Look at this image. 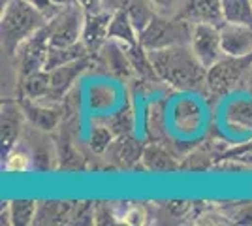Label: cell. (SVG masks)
Segmentation results:
<instances>
[{
	"label": "cell",
	"instance_id": "6da1fadb",
	"mask_svg": "<svg viewBox=\"0 0 252 226\" xmlns=\"http://www.w3.org/2000/svg\"><path fill=\"white\" fill-rule=\"evenodd\" d=\"M158 79L181 91H198L205 83L207 68L190 45H171L149 51Z\"/></svg>",
	"mask_w": 252,
	"mask_h": 226
},
{
	"label": "cell",
	"instance_id": "7a4b0ae2",
	"mask_svg": "<svg viewBox=\"0 0 252 226\" xmlns=\"http://www.w3.org/2000/svg\"><path fill=\"white\" fill-rule=\"evenodd\" d=\"M47 25L43 13L29 0H8L2 4V17H0V34H2V47L6 55L17 53L19 45L25 40L38 32Z\"/></svg>",
	"mask_w": 252,
	"mask_h": 226
},
{
	"label": "cell",
	"instance_id": "3957f363",
	"mask_svg": "<svg viewBox=\"0 0 252 226\" xmlns=\"http://www.w3.org/2000/svg\"><path fill=\"white\" fill-rule=\"evenodd\" d=\"M192 29L194 25L187 19H181L177 15L157 13V17L149 23L147 29L139 32V43L147 51L164 49L171 45H190Z\"/></svg>",
	"mask_w": 252,
	"mask_h": 226
},
{
	"label": "cell",
	"instance_id": "277c9868",
	"mask_svg": "<svg viewBox=\"0 0 252 226\" xmlns=\"http://www.w3.org/2000/svg\"><path fill=\"white\" fill-rule=\"evenodd\" d=\"M85 15H87V10L79 2H72V4L64 6L63 10L45 25L49 45L51 47H66V45H74V43L81 42Z\"/></svg>",
	"mask_w": 252,
	"mask_h": 226
},
{
	"label": "cell",
	"instance_id": "5b68a950",
	"mask_svg": "<svg viewBox=\"0 0 252 226\" xmlns=\"http://www.w3.org/2000/svg\"><path fill=\"white\" fill-rule=\"evenodd\" d=\"M252 66V55L247 57H228L224 55L219 63L207 68L205 87L213 93V97H224L231 89L239 85L243 77Z\"/></svg>",
	"mask_w": 252,
	"mask_h": 226
},
{
	"label": "cell",
	"instance_id": "8992f818",
	"mask_svg": "<svg viewBox=\"0 0 252 226\" xmlns=\"http://www.w3.org/2000/svg\"><path fill=\"white\" fill-rule=\"evenodd\" d=\"M190 47L200 59L201 65L205 68H211L224 57L220 45V27L211 23H196L192 29Z\"/></svg>",
	"mask_w": 252,
	"mask_h": 226
},
{
	"label": "cell",
	"instance_id": "52a82bcc",
	"mask_svg": "<svg viewBox=\"0 0 252 226\" xmlns=\"http://www.w3.org/2000/svg\"><path fill=\"white\" fill-rule=\"evenodd\" d=\"M47 51H49V38H47V31L43 27L34 36H31L29 40H25L19 45L17 53H15L17 55L19 77H25V75L34 74L38 70H43Z\"/></svg>",
	"mask_w": 252,
	"mask_h": 226
},
{
	"label": "cell",
	"instance_id": "ba28073f",
	"mask_svg": "<svg viewBox=\"0 0 252 226\" xmlns=\"http://www.w3.org/2000/svg\"><path fill=\"white\" fill-rule=\"evenodd\" d=\"M94 66V55H87L83 59H77L74 63H68L59 68H53L49 72V79H51V89L47 98H51L55 102L66 98V95L70 93V89L74 87V81L79 75L87 72L89 68Z\"/></svg>",
	"mask_w": 252,
	"mask_h": 226
},
{
	"label": "cell",
	"instance_id": "9c48e42d",
	"mask_svg": "<svg viewBox=\"0 0 252 226\" xmlns=\"http://www.w3.org/2000/svg\"><path fill=\"white\" fill-rule=\"evenodd\" d=\"M25 111L21 102L15 100H2V159H6L15 149V143L21 136Z\"/></svg>",
	"mask_w": 252,
	"mask_h": 226
},
{
	"label": "cell",
	"instance_id": "30bf717a",
	"mask_svg": "<svg viewBox=\"0 0 252 226\" xmlns=\"http://www.w3.org/2000/svg\"><path fill=\"white\" fill-rule=\"evenodd\" d=\"M111 17H113V13L105 10L87 11L81 42L87 45V49H89L91 55L100 53L102 47L107 43V32H109Z\"/></svg>",
	"mask_w": 252,
	"mask_h": 226
},
{
	"label": "cell",
	"instance_id": "8fae6325",
	"mask_svg": "<svg viewBox=\"0 0 252 226\" xmlns=\"http://www.w3.org/2000/svg\"><path fill=\"white\" fill-rule=\"evenodd\" d=\"M175 15L181 19H187L192 25L196 23H211L217 27L224 25L222 0H183Z\"/></svg>",
	"mask_w": 252,
	"mask_h": 226
},
{
	"label": "cell",
	"instance_id": "7c38bea8",
	"mask_svg": "<svg viewBox=\"0 0 252 226\" xmlns=\"http://www.w3.org/2000/svg\"><path fill=\"white\" fill-rule=\"evenodd\" d=\"M220 45L228 57H247L252 55V27L245 25H220Z\"/></svg>",
	"mask_w": 252,
	"mask_h": 226
},
{
	"label": "cell",
	"instance_id": "4fadbf2b",
	"mask_svg": "<svg viewBox=\"0 0 252 226\" xmlns=\"http://www.w3.org/2000/svg\"><path fill=\"white\" fill-rule=\"evenodd\" d=\"M21 108L25 111V117L31 121L34 129L42 130V132H49V130L57 129V125L61 123V111L49 106H40V104H32V100L27 98H19Z\"/></svg>",
	"mask_w": 252,
	"mask_h": 226
},
{
	"label": "cell",
	"instance_id": "5bb4252c",
	"mask_svg": "<svg viewBox=\"0 0 252 226\" xmlns=\"http://www.w3.org/2000/svg\"><path fill=\"white\" fill-rule=\"evenodd\" d=\"M107 40L123 43L125 47L136 45L139 43V34H137L136 27L132 25L128 13L125 10H119L113 13L111 23H109V32H107Z\"/></svg>",
	"mask_w": 252,
	"mask_h": 226
},
{
	"label": "cell",
	"instance_id": "9a60e30c",
	"mask_svg": "<svg viewBox=\"0 0 252 226\" xmlns=\"http://www.w3.org/2000/svg\"><path fill=\"white\" fill-rule=\"evenodd\" d=\"M49 89H51V79H49L47 70H38L34 74L19 77V95H21V98L36 102L40 98H47Z\"/></svg>",
	"mask_w": 252,
	"mask_h": 226
},
{
	"label": "cell",
	"instance_id": "2e32d148",
	"mask_svg": "<svg viewBox=\"0 0 252 226\" xmlns=\"http://www.w3.org/2000/svg\"><path fill=\"white\" fill-rule=\"evenodd\" d=\"M89 49L83 42H77L74 45H66V47H51L49 45V51H47V59H45V66L43 70L51 72L53 68H59L63 65H68V63H74L77 59H83L87 57Z\"/></svg>",
	"mask_w": 252,
	"mask_h": 226
},
{
	"label": "cell",
	"instance_id": "e0dca14e",
	"mask_svg": "<svg viewBox=\"0 0 252 226\" xmlns=\"http://www.w3.org/2000/svg\"><path fill=\"white\" fill-rule=\"evenodd\" d=\"M102 53H104L105 63H107V68L111 70V74L125 77L132 72V66H130L128 55H126V47L123 43L107 40V43L102 47Z\"/></svg>",
	"mask_w": 252,
	"mask_h": 226
},
{
	"label": "cell",
	"instance_id": "ac0fdd59",
	"mask_svg": "<svg viewBox=\"0 0 252 226\" xmlns=\"http://www.w3.org/2000/svg\"><path fill=\"white\" fill-rule=\"evenodd\" d=\"M224 23L252 27V0H222Z\"/></svg>",
	"mask_w": 252,
	"mask_h": 226
},
{
	"label": "cell",
	"instance_id": "d6986e66",
	"mask_svg": "<svg viewBox=\"0 0 252 226\" xmlns=\"http://www.w3.org/2000/svg\"><path fill=\"white\" fill-rule=\"evenodd\" d=\"M125 11L128 13L132 25L136 27L137 34L141 31H145L149 27V23L157 17L158 10L155 8V4L151 0H130L126 4Z\"/></svg>",
	"mask_w": 252,
	"mask_h": 226
},
{
	"label": "cell",
	"instance_id": "ffe728a7",
	"mask_svg": "<svg viewBox=\"0 0 252 226\" xmlns=\"http://www.w3.org/2000/svg\"><path fill=\"white\" fill-rule=\"evenodd\" d=\"M8 205H10V225L29 226L34 223L36 211H38V202L36 200L19 198V200L8 202Z\"/></svg>",
	"mask_w": 252,
	"mask_h": 226
},
{
	"label": "cell",
	"instance_id": "44dd1931",
	"mask_svg": "<svg viewBox=\"0 0 252 226\" xmlns=\"http://www.w3.org/2000/svg\"><path fill=\"white\" fill-rule=\"evenodd\" d=\"M72 209H74V205L68 204V202H42V204H38L34 223H38V225L59 223L61 219L70 217Z\"/></svg>",
	"mask_w": 252,
	"mask_h": 226
},
{
	"label": "cell",
	"instance_id": "7402d4cb",
	"mask_svg": "<svg viewBox=\"0 0 252 226\" xmlns=\"http://www.w3.org/2000/svg\"><path fill=\"white\" fill-rule=\"evenodd\" d=\"M143 161L147 164V168L151 170H157V172H162V170H175L177 164L173 162L171 155H169L166 149H162L160 145H149L147 149L143 151Z\"/></svg>",
	"mask_w": 252,
	"mask_h": 226
},
{
	"label": "cell",
	"instance_id": "603a6c76",
	"mask_svg": "<svg viewBox=\"0 0 252 226\" xmlns=\"http://www.w3.org/2000/svg\"><path fill=\"white\" fill-rule=\"evenodd\" d=\"M228 123L249 129L252 127V102L251 100H235L228 106Z\"/></svg>",
	"mask_w": 252,
	"mask_h": 226
},
{
	"label": "cell",
	"instance_id": "cb8c5ba5",
	"mask_svg": "<svg viewBox=\"0 0 252 226\" xmlns=\"http://www.w3.org/2000/svg\"><path fill=\"white\" fill-rule=\"evenodd\" d=\"M139 157H143V149L141 145L134 141L128 134L126 136H121V141L117 143V159H121L123 164H132L136 162Z\"/></svg>",
	"mask_w": 252,
	"mask_h": 226
},
{
	"label": "cell",
	"instance_id": "d4e9b609",
	"mask_svg": "<svg viewBox=\"0 0 252 226\" xmlns=\"http://www.w3.org/2000/svg\"><path fill=\"white\" fill-rule=\"evenodd\" d=\"M132 127H134V115H132L130 109H123V111H119V113H115L113 117L109 119V129L119 138L130 134Z\"/></svg>",
	"mask_w": 252,
	"mask_h": 226
},
{
	"label": "cell",
	"instance_id": "484cf974",
	"mask_svg": "<svg viewBox=\"0 0 252 226\" xmlns=\"http://www.w3.org/2000/svg\"><path fill=\"white\" fill-rule=\"evenodd\" d=\"M113 132L109 127H94L91 132V147L94 153H104L105 149H109L111 141H113Z\"/></svg>",
	"mask_w": 252,
	"mask_h": 226
},
{
	"label": "cell",
	"instance_id": "4316f807",
	"mask_svg": "<svg viewBox=\"0 0 252 226\" xmlns=\"http://www.w3.org/2000/svg\"><path fill=\"white\" fill-rule=\"evenodd\" d=\"M155 4V8L158 10V13L162 15H175L181 8V0H151Z\"/></svg>",
	"mask_w": 252,
	"mask_h": 226
},
{
	"label": "cell",
	"instance_id": "83f0119b",
	"mask_svg": "<svg viewBox=\"0 0 252 226\" xmlns=\"http://www.w3.org/2000/svg\"><path fill=\"white\" fill-rule=\"evenodd\" d=\"M130 0H102V10L105 11H111V13H115L119 10H125L126 4H128Z\"/></svg>",
	"mask_w": 252,
	"mask_h": 226
},
{
	"label": "cell",
	"instance_id": "f1b7e54d",
	"mask_svg": "<svg viewBox=\"0 0 252 226\" xmlns=\"http://www.w3.org/2000/svg\"><path fill=\"white\" fill-rule=\"evenodd\" d=\"M75 2H79L87 11L102 10V8H100V6H102V0H75Z\"/></svg>",
	"mask_w": 252,
	"mask_h": 226
},
{
	"label": "cell",
	"instance_id": "f546056e",
	"mask_svg": "<svg viewBox=\"0 0 252 226\" xmlns=\"http://www.w3.org/2000/svg\"><path fill=\"white\" fill-rule=\"evenodd\" d=\"M55 4H59V6H68V4H72L75 0H53Z\"/></svg>",
	"mask_w": 252,
	"mask_h": 226
},
{
	"label": "cell",
	"instance_id": "4dcf8cb0",
	"mask_svg": "<svg viewBox=\"0 0 252 226\" xmlns=\"http://www.w3.org/2000/svg\"><path fill=\"white\" fill-rule=\"evenodd\" d=\"M29 2H32V0H29Z\"/></svg>",
	"mask_w": 252,
	"mask_h": 226
}]
</instances>
